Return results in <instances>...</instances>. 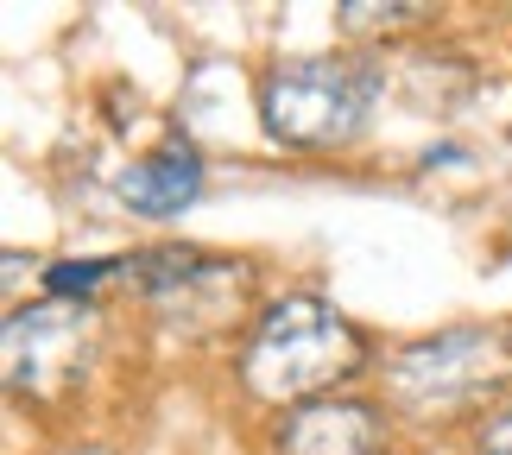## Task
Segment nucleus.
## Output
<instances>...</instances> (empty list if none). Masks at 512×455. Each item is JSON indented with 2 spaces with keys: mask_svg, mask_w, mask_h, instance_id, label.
Returning <instances> with one entry per match:
<instances>
[{
  "mask_svg": "<svg viewBox=\"0 0 512 455\" xmlns=\"http://www.w3.org/2000/svg\"><path fill=\"white\" fill-rule=\"evenodd\" d=\"M367 367H373L367 329L329 298H317V291L266 298L260 316H253V329L241 335V354H234L241 392L253 405H266L272 418L298 411L310 399H336Z\"/></svg>",
  "mask_w": 512,
  "mask_h": 455,
  "instance_id": "f257e3e1",
  "label": "nucleus"
},
{
  "mask_svg": "<svg viewBox=\"0 0 512 455\" xmlns=\"http://www.w3.org/2000/svg\"><path fill=\"white\" fill-rule=\"evenodd\" d=\"M512 392V323H449L411 335L380 361V405L399 424H481Z\"/></svg>",
  "mask_w": 512,
  "mask_h": 455,
  "instance_id": "f03ea898",
  "label": "nucleus"
},
{
  "mask_svg": "<svg viewBox=\"0 0 512 455\" xmlns=\"http://www.w3.org/2000/svg\"><path fill=\"white\" fill-rule=\"evenodd\" d=\"M127 285L146 304V316L159 329H171L177 342H234L253 329V260L234 253H209L190 241H159L127 253Z\"/></svg>",
  "mask_w": 512,
  "mask_h": 455,
  "instance_id": "7ed1b4c3",
  "label": "nucleus"
},
{
  "mask_svg": "<svg viewBox=\"0 0 512 455\" xmlns=\"http://www.w3.org/2000/svg\"><path fill=\"white\" fill-rule=\"evenodd\" d=\"M386 76L354 51L285 57L260 76V121L285 152H348L373 121Z\"/></svg>",
  "mask_w": 512,
  "mask_h": 455,
  "instance_id": "20e7f679",
  "label": "nucleus"
},
{
  "mask_svg": "<svg viewBox=\"0 0 512 455\" xmlns=\"http://www.w3.org/2000/svg\"><path fill=\"white\" fill-rule=\"evenodd\" d=\"M108 316L95 304H19L7 316V386L32 405H70L83 399L95 361H102Z\"/></svg>",
  "mask_w": 512,
  "mask_h": 455,
  "instance_id": "39448f33",
  "label": "nucleus"
},
{
  "mask_svg": "<svg viewBox=\"0 0 512 455\" xmlns=\"http://www.w3.org/2000/svg\"><path fill=\"white\" fill-rule=\"evenodd\" d=\"M266 449L272 455H392V411L367 392L310 399L272 418Z\"/></svg>",
  "mask_w": 512,
  "mask_h": 455,
  "instance_id": "423d86ee",
  "label": "nucleus"
},
{
  "mask_svg": "<svg viewBox=\"0 0 512 455\" xmlns=\"http://www.w3.org/2000/svg\"><path fill=\"white\" fill-rule=\"evenodd\" d=\"M114 196L133 215H146V222H171V215H184L203 196V152L184 133H171V140L133 158L127 171H114Z\"/></svg>",
  "mask_w": 512,
  "mask_h": 455,
  "instance_id": "0eeeda50",
  "label": "nucleus"
},
{
  "mask_svg": "<svg viewBox=\"0 0 512 455\" xmlns=\"http://www.w3.org/2000/svg\"><path fill=\"white\" fill-rule=\"evenodd\" d=\"M127 279V253H108V260H51L45 266V298L57 304H89L102 285Z\"/></svg>",
  "mask_w": 512,
  "mask_h": 455,
  "instance_id": "6e6552de",
  "label": "nucleus"
},
{
  "mask_svg": "<svg viewBox=\"0 0 512 455\" xmlns=\"http://www.w3.org/2000/svg\"><path fill=\"white\" fill-rule=\"evenodd\" d=\"M336 19H342L348 38H392V32L430 26V19H437V7H367V0H342Z\"/></svg>",
  "mask_w": 512,
  "mask_h": 455,
  "instance_id": "1a4fd4ad",
  "label": "nucleus"
},
{
  "mask_svg": "<svg viewBox=\"0 0 512 455\" xmlns=\"http://www.w3.org/2000/svg\"><path fill=\"white\" fill-rule=\"evenodd\" d=\"M468 455H512V399L494 405L487 418L475 424V437H468Z\"/></svg>",
  "mask_w": 512,
  "mask_h": 455,
  "instance_id": "9d476101",
  "label": "nucleus"
}]
</instances>
